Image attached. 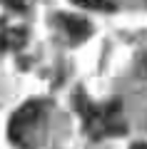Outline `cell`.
Wrapping results in <instances>:
<instances>
[{"label": "cell", "mask_w": 147, "mask_h": 149, "mask_svg": "<svg viewBox=\"0 0 147 149\" xmlns=\"http://www.w3.org/2000/svg\"><path fill=\"white\" fill-rule=\"evenodd\" d=\"M42 114H45V104L42 102H37V100L25 102L10 117V122H8V137H10V142H15L18 147H27L32 134H35V129L42 122Z\"/></svg>", "instance_id": "obj_1"}, {"label": "cell", "mask_w": 147, "mask_h": 149, "mask_svg": "<svg viewBox=\"0 0 147 149\" xmlns=\"http://www.w3.org/2000/svg\"><path fill=\"white\" fill-rule=\"evenodd\" d=\"M60 22H63L65 32H68L72 40H85L90 35V22H85L82 17H75V15H60Z\"/></svg>", "instance_id": "obj_2"}, {"label": "cell", "mask_w": 147, "mask_h": 149, "mask_svg": "<svg viewBox=\"0 0 147 149\" xmlns=\"http://www.w3.org/2000/svg\"><path fill=\"white\" fill-rule=\"evenodd\" d=\"M3 5H8V8H13V10H23L25 8V0H0Z\"/></svg>", "instance_id": "obj_4"}, {"label": "cell", "mask_w": 147, "mask_h": 149, "mask_svg": "<svg viewBox=\"0 0 147 149\" xmlns=\"http://www.w3.org/2000/svg\"><path fill=\"white\" fill-rule=\"evenodd\" d=\"M130 149H147V144H145V142H137V144H132Z\"/></svg>", "instance_id": "obj_5"}, {"label": "cell", "mask_w": 147, "mask_h": 149, "mask_svg": "<svg viewBox=\"0 0 147 149\" xmlns=\"http://www.w3.org/2000/svg\"><path fill=\"white\" fill-rule=\"evenodd\" d=\"M142 70H145V74H147V57H145V62H142Z\"/></svg>", "instance_id": "obj_6"}, {"label": "cell", "mask_w": 147, "mask_h": 149, "mask_svg": "<svg viewBox=\"0 0 147 149\" xmlns=\"http://www.w3.org/2000/svg\"><path fill=\"white\" fill-rule=\"evenodd\" d=\"M75 5L85 8V10H95V13H112L115 3L112 0H72Z\"/></svg>", "instance_id": "obj_3"}]
</instances>
